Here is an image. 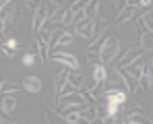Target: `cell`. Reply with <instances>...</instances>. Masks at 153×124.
<instances>
[{
    "label": "cell",
    "mask_w": 153,
    "mask_h": 124,
    "mask_svg": "<svg viewBox=\"0 0 153 124\" xmlns=\"http://www.w3.org/2000/svg\"><path fill=\"white\" fill-rule=\"evenodd\" d=\"M35 58H37V56H33V54H23V64H25V66H33Z\"/></svg>",
    "instance_id": "f546056e"
},
{
    "label": "cell",
    "mask_w": 153,
    "mask_h": 124,
    "mask_svg": "<svg viewBox=\"0 0 153 124\" xmlns=\"http://www.w3.org/2000/svg\"><path fill=\"white\" fill-rule=\"evenodd\" d=\"M139 85H141V89H143V91H147V89H151V76H147V74H143V76L139 79Z\"/></svg>",
    "instance_id": "4316f807"
},
{
    "label": "cell",
    "mask_w": 153,
    "mask_h": 124,
    "mask_svg": "<svg viewBox=\"0 0 153 124\" xmlns=\"http://www.w3.org/2000/svg\"><path fill=\"white\" fill-rule=\"evenodd\" d=\"M23 89L29 93H39L42 91V81L37 76H25L23 79Z\"/></svg>",
    "instance_id": "30bf717a"
},
{
    "label": "cell",
    "mask_w": 153,
    "mask_h": 124,
    "mask_svg": "<svg viewBox=\"0 0 153 124\" xmlns=\"http://www.w3.org/2000/svg\"><path fill=\"white\" fill-rule=\"evenodd\" d=\"M108 81V68L105 64H100L93 68V83H105Z\"/></svg>",
    "instance_id": "9a60e30c"
},
{
    "label": "cell",
    "mask_w": 153,
    "mask_h": 124,
    "mask_svg": "<svg viewBox=\"0 0 153 124\" xmlns=\"http://www.w3.org/2000/svg\"><path fill=\"white\" fill-rule=\"evenodd\" d=\"M151 89H153V79H151Z\"/></svg>",
    "instance_id": "e575fe53"
},
{
    "label": "cell",
    "mask_w": 153,
    "mask_h": 124,
    "mask_svg": "<svg viewBox=\"0 0 153 124\" xmlns=\"http://www.w3.org/2000/svg\"><path fill=\"white\" fill-rule=\"evenodd\" d=\"M76 27V35H81V37H93V21H85V23L81 25H75Z\"/></svg>",
    "instance_id": "4fadbf2b"
},
{
    "label": "cell",
    "mask_w": 153,
    "mask_h": 124,
    "mask_svg": "<svg viewBox=\"0 0 153 124\" xmlns=\"http://www.w3.org/2000/svg\"><path fill=\"white\" fill-rule=\"evenodd\" d=\"M85 10H87L89 19H91V21H95V19H97V13H100V2H95V0H89Z\"/></svg>",
    "instance_id": "d6986e66"
},
{
    "label": "cell",
    "mask_w": 153,
    "mask_h": 124,
    "mask_svg": "<svg viewBox=\"0 0 153 124\" xmlns=\"http://www.w3.org/2000/svg\"><path fill=\"white\" fill-rule=\"evenodd\" d=\"M19 87H21V85H17L15 81H2L0 91H2V95H15V93L19 91Z\"/></svg>",
    "instance_id": "2e32d148"
},
{
    "label": "cell",
    "mask_w": 153,
    "mask_h": 124,
    "mask_svg": "<svg viewBox=\"0 0 153 124\" xmlns=\"http://www.w3.org/2000/svg\"><path fill=\"white\" fill-rule=\"evenodd\" d=\"M118 122V116H108L105 118V124H116Z\"/></svg>",
    "instance_id": "1f68e13d"
},
{
    "label": "cell",
    "mask_w": 153,
    "mask_h": 124,
    "mask_svg": "<svg viewBox=\"0 0 153 124\" xmlns=\"http://www.w3.org/2000/svg\"><path fill=\"white\" fill-rule=\"evenodd\" d=\"M134 15H137V6H134V2H126V6L122 8V13H120V15H116V21H114V25L126 23L128 19H132Z\"/></svg>",
    "instance_id": "8992f818"
},
{
    "label": "cell",
    "mask_w": 153,
    "mask_h": 124,
    "mask_svg": "<svg viewBox=\"0 0 153 124\" xmlns=\"http://www.w3.org/2000/svg\"><path fill=\"white\" fill-rule=\"evenodd\" d=\"M79 97L83 99V101H85V103H87L89 108H91V105H95V101H97V99H95V95H93V93H91L89 89H85V87H83V89L79 91Z\"/></svg>",
    "instance_id": "ffe728a7"
},
{
    "label": "cell",
    "mask_w": 153,
    "mask_h": 124,
    "mask_svg": "<svg viewBox=\"0 0 153 124\" xmlns=\"http://www.w3.org/2000/svg\"><path fill=\"white\" fill-rule=\"evenodd\" d=\"M44 118H46V124H68L62 114H58L56 110H50V108L44 110Z\"/></svg>",
    "instance_id": "9c48e42d"
},
{
    "label": "cell",
    "mask_w": 153,
    "mask_h": 124,
    "mask_svg": "<svg viewBox=\"0 0 153 124\" xmlns=\"http://www.w3.org/2000/svg\"><path fill=\"white\" fill-rule=\"evenodd\" d=\"M139 58H143V48H141V46H130V48L122 54V58L118 60V68H128V66L134 64Z\"/></svg>",
    "instance_id": "3957f363"
},
{
    "label": "cell",
    "mask_w": 153,
    "mask_h": 124,
    "mask_svg": "<svg viewBox=\"0 0 153 124\" xmlns=\"http://www.w3.org/2000/svg\"><path fill=\"white\" fill-rule=\"evenodd\" d=\"M103 108H105V118H108V116H118V112L122 110V105L112 103V101H105V103H103Z\"/></svg>",
    "instance_id": "44dd1931"
},
{
    "label": "cell",
    "mask_w": 153,
    "mask_h": 124,
    "mask_svg": "<svg viewBox=\"0 0 153 124\" xmlns=\"http://www.w3.org/2000/svg\"><path fill=\"white\" fill-rule=\"evenodd\" d=\"M116 73H118V76H120V79H122V83H124V87H126V93L134 95V93H137V89H141L139 81H137V79L132 76V74H128L124 68H118Z\"/></svg>",
    "instance_id": "5b68a950"
},
{
    "label": "cell",
    "mask_w": 153,
    "mask_h": 124,
    "mask_svg": "<svg viewBox=\"0 0 153 124\" xmlns=\"http://www.w3.org/2000/svg\"><path fill=\"white\" fill-rule=\"evenodd\" d=\"M68 8L73 10V15H76V13H81V10H85V8H87V2L76 0V2H71V6H68Z\"/></svg>",
    "instance_id": "d4e9b609"
},
{
    "label": "cell",
    "mask_w": 153,
    "mask_h": 124,
    "mask_svg": "<svg viewBox=\"0 0 153 124\" xmlns=\"http://www.w3.org/2000/svg\"><path fill=\"white\" fill-rule=\"evenodd\" d=\"M139 35H141V48L153 50V33L143 23H139Z\"/></svg>",
    "instance_id": "ba28073f"
},
{
    "label": "cell",
    "mask_w": 153,
    "mask_h": 124,
    "mask_svg": "<svg viewBox=\"0 0 153 124\" xmlns=\"http://www.w3.org/2000/svg\"><path fill=\"white\" fill-rule=\"evenodd\" d=\"M50 60H52V62H58V64H62L64 68L79 71V60H76L73 54H66V52H52Z\"/></svg>",
    "instance_id": "277c9868"
},
{
    "label": "cell",
    "mask_w": 153,
    "mask_h": 124,
    "mask_svg": "<svg viewBox=\"0 0 153 124\" xmlns=\"http://www.w3.org/2000/svg\"><path fill=\"white\" fill-rule=\"evenodd\" d=\"M108 25H110V21L97 15V19L93 21V35H97V37H102V33L105 31V29H108Z\"/></svg>",
    "instance_id": "5bb4252c"
},
{
    "label": "cell",
    "mask_w": 153,
    "mask_h": 124,
    "mask_svg": "<svg viewBox=\"0 0 153 124\" xmlns=\"http://www.w3.org/2000/svg\"><path fill=\"white\" fill-rule=\"evenodd\" d=\"M105 101H112V103H118V105H124L126 103V91H120V89H108L105 95H103Z\"/></svg>",
    "instance_id": "52a82bcc"
},
{
    "label": "cell",
    "mask_w": 153,
    "mask_h": 124,
    "mask_svg": "<svg viewBox=\"0 0 153 124\" xmlns=\"http://www.w3.org/2000/svg\"><path fill=\"white\" fill-rule=\"evenodd\" d=\"M2 124H10V122H8V120H6V118H2Z\"/></svg>",
    "instance_id": "836d02e7"
},
{
    "label": "cell",
    "mask_w": 153,
    "mask_h": 124,
    "mask_svg": "<svg viewBox=\"0 0 153 124\" xmlns=\"http://www.w3.org/2000/svg\"><path fill=\"white\" fill-rule=\"evenodd\" d=\"M124 71H126L128 74H132V76L139 81V79L143 76V71H145V60H143V58H139L134 64H130V66H128V68H124Z\"/></svg>",
    "instance_id": "7c38bea8"
},
{
    "label": "cell",
    "mask_w": 153,
    "mask_h": 124,
    "mask_svg": "<svg viewBox=\"0 0 153 124\" xmlns=\"http://www.w3.org/2000/svg\"><path fill=\"white\" fill-rule=\"evenodd\" d=\"M17 105H19V101L15 95H2V114L6 116V114H13L15 110H17Z\"/></svg>",
    "instance_id": "8fae6325"
},
{
    "label": "cell",
    "mask_w": 153,
    "mask_h": 124,
    "mask_svg": "<svg viewBox=\"0 0 153 124\" xmlns=\"http://www.w3.org/2000/svg\"><path fill=\"white\" fill-rule=\"evenodd\" d=\"M87 62H89L93 68H95V66H100V64H103L100 54H89V52H87Z\"/></svg>",
    "instance_id": "cb8c5ba5"
},
{
    "label": "cell",
    "mask_w": 153,
    "mask_h": 124,
    "mask_svg": "<svg viewBox=\"0 0 153 124\" xmlns=\"http://www.w3.org/2000/svg\"><path fill=\"white\" fill-rule=\"evenodd\" d=\"M13 124H19V122H13Z\"/></svg>",
    "instance_id": "d590c367"
},
{
    "label": "cell",
    "mask_w": 153,
    "mask_h": 124,
    "mask_svg": "<svg viewBox=\"0 0 153 124\" xmlns=\"http://www.w3.org/2000/svg\"><path fill=\"white\" fill-rule=\"evenodd\" d=\"M139 23H143V25H145V27H147V29H149V31L153 33V19H151V17H147V15H143V17L139 19Z\"/></svg>",
    "instance_id": "83f0119b"
},
{
    "label": "cell",
    "mask_w": 153,
    "mask_h": 124,
    "mask_svg": "<svg viewBox=\"0 0 153 124\" xmlns=\"http://www.w3.org/2000/svg\"><path fill=\"white\" fill-rule=\"evenodd\" d=\"M126 114H147V112L139 105V101H132L130 105H126Z\"/></svg>",
    "instance_id": "603a6c76"
},
{
    "label": "cell",
    "mask_w": 153,
    "mask_h": 124,
    "mask_svg": "<svg viewBox=\"0 0 153 124\" xmlns=\"http://www.w3.org/2000/svg\"><path fill=\"white\" fill-rule=\"evenodd\" d=\"M52 17L50 13V4H46V2H42L37 8H35V13H33V19H31V29L35 31V33H39L46 25L50 23L48 19Z\"/></svg>",
    "instance_id": "7a4b0ae2"
},
{
    "label": "cell",
    "mask_w": 153,
    "mask_h": 124,
    "mask_svg": "<svg viewBox=\"0 0 153 124\" xmlns=\"http://www.w3.org/2000/svg\"><path fill=\"white\" fill-rule=\"evenodd\" d=\"M35 42L39 44V46H46V48H50V39H52V31H48V29H42L39 33H35Z\"/></svg>",
    "instance_id": "e0dca14e"
},
{
    "label": "cell",
    "mask_w": 153,
    "mask_h": 124,
    "mask_svg": "<svg viewBox=\"0 0 153 124\" xmlns=\"http://www.w3.org/2000/svg\"><path fill=\"white\" fill-rule=\"evenodd\" d=\"M91 124H105V118H95V120H91Z\"/></svg>",
    "instance_id": "d6a6232c"
},
{
    "label": "cell",
    "mask_w": 153,
    "mask_h": 124,
    "mask_svg": "<svg viewBox=\"0 0 153 124\" xmlns=\"http://www.w3.org/2000/svg\"><path fill=\"white\" fill-rule=\"evenodd\" d=\"M62 31H64V29H54V31H52V39H50V50H52V52L58 48V42H60Z\"/></svg>",
    "instance_id": "7402d4cb"
},
{
    "label": "cell",
    "mask_w": 153,
    "mask_h": 124,
    "mask_svg": "<svg viewBox=\"0 0 153 124\" xmlns=\"http://www.w3.org/2000/svg\"><path fill=\"white\" fill-rule=\"evenodd\" d=\"M100 56H102L103 64H112V62H118L122 58L120 56V42H118L116 35H108V42H105L103 50L100 52Z\"/></svg>",
    "instance_id": "6da1fadb"
},
{
    "label": "cell",
    "mask_w": 153,
    "mask_h": 124,
    "mask_svg": "<svg viewBox=\"0 0 153 124\" xmlns=\"http://www.w3.org/2000/svg\"><path fill=\"white\" fill-rule=\"evenodd\" d=\"M0 50H2V54H4V56H6V58H13V56H15V52H10V50L6 48V46H4V44H2V48H0Z\"/></svg>",
    "instance_id": "4dcf8cb0"
},
{
    "label": "cell",
    "mask_w": 153,
    "mask_h": 124,
    "mask_svg": "<svg viewBox=\"0 0 153 124\" xmlns=\"http://www.w3.org/2000/svg\"><path fill=\"white\" fill-rule=\"evenodd\" d=\"M73 33H68V31H62V35H60V42H58V46H68V44H73Z\"/></svg>",
    "instance_id": "484cf974"
},
{
    "label": "cell",
    "mask_w": 153,
    "mask_h": 124,
    "mask_svg": "<svg viewBox=\"0 0 153 124\" xmlns=\"http://www.w3.org/2000/svg\"><path fill=\"white\" fill-rule=\"evenodd\" d=\"M68 83L81 91V89H83V85H85V76H83L81 73H71V76H68Z\"/></svg>",
    "instance_id": "ac0fdd59"
},
{
    "label": "cell",
    "mask_w": 153,
    "mask_h": 124,
    "mask_svg": "<svg viewBox=\"0 0 153 124\" xmlns=\"http://www.w3.org/2000/svg\"><path fill=\"white\" fill-rule=\"evenodd\" d=\"M4 46H6V48L10 50V52H17V50H19V42H17L15 37H10V39H8V42H6Z\"/></svg>",
    "instance_id": "f1b7e54d"
}]
</instances>
